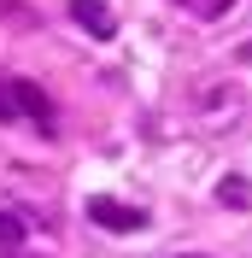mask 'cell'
Returning <instances> with one entry per match:
<instances>
[{
	"label": "cell",
	"instance_id": "obj_3",
	"mask_svg": "<svg viewBox=\"0 0 252 258\" xmlns=\"http://www.w3.org/2000/svg\"><path fill=\"white\" fill-rule=\"evenodd\" d=\"M12 100H18V117H35L41 129H53V100L35 82H12Z\"/></svg>",
	"mask_w": 252,
	"mask_h": 258
},
{
	"label": "cell",
	"instance_id": "obj_7",
	"mask_svg": "<svg viewBox=\"0 0 252 258\" xmlns=\"http://www.w3.org/2000/svg\"><path fill=\"white\" fill-rule=\"evenodd\" d=\"M0 123H18V100H12V82L0 77Z\"/></svg>",
	"mask_w": 252,
	"mask_h": 258
},
{
	"label": "cell",
	"instance_id": "obj_4",
	"mask_svg": "<svg viewBox=\"0 0 252 258\" xmlns=\"http://www.w3.org/2000/svg\"><path fill=\"white\" fill-rule=\"evenodd\" d=\"M24 241H30V223H24L18 211H0V246H6V252H18Z\"/></svg>",
	"mask_w": 252,
	"mask_h": 258
},
{
	"label": "cell",
	"instance_id": "obj_1",
	"mask_svg": "<svg viewBox=\"0 0 252 258\" xmlns=\"http://www.w3.org/2000/svg\"><path fill=\"white\" fill-rule=\"evenodd\" d=\"M88 217H94L100 229H123V235L147 229V211L141 206H123V200H111V194H94V200H88Z\"/></svg>",
	"mask_w": 252,
	"mask_h": 258
},
{
	"label": "cell",
	"instance_id": "obj_2",
	"mask_svg": "<svg viewBox=\"0 0 252 258\" xmlns=\"http://www.w3.org/2000/svg\"><path fill=\"white\" fill-rule=\"evenodd\" d=\"M71 18H77L94 41H111V35H117V18H111L106 0H71Z\"/></svg>",
	"mask_w": 252,
	"mask_h": 258
},
{
	"label": "cell",
	"instance_id": "obj_5",
	"mask_svg": "<svg viewBox=\"0 0 252 258\" xmlns=\"http://www.w3.org/2000/svg\"><path fill=\"white\" fill-rule=\"evenodd\" d=\"M217 200H223V206H235V211L252 206V182H246V176H223V182H217Z\"/></svg>",
	"mask_w": 252,
	"mask_h": 258
},
{
	"label": "cell",
	"instance_id": "obj_8",
	"mask_svg": "<svg viewBox=\"0 0 252 258\" xmlns=\"http://www.w3.org/2000/svg\"><path fill=\"white\" fill-rule=\"evenodd\" d=\"M12 258H41V252H12Z\"/></svg>",
	"mask_w": 252,
	"mask_h": 258
},
{
	"label": "cell",
	"instance_id": "obj_6",
	"mask_svg": "<svg viewBox=\"0 0 252 258\" xmlns=\"http://www.w3.org/2000/svg\"><path fill=\"white\" fill-rule=\"evenodd\" d=\"M176 6H182L188 18H223L229 6H235V0H176Z\"/></svg>",
	"mask_w": 252,
	"mask_h": 258
}]
</instances>
